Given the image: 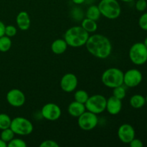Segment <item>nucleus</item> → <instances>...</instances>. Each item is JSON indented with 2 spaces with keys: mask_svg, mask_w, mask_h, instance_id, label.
Wrapping results in <instances>:
<instances>
[{
  "mask_svg": "<svg viewBox=\"0 0 147 147\" xmlns=\"http://www.w3.org/2000/svg\"><path fill=\"white\" fill-rule=\"evenodd\" d=\"M86 46L88 51L97 58L106 59L111 54V42L102 34H96L89 36Z\"/></svg>",
  "mask_w": 147,
  "mask_h": 147,
  "instance_id": "nucleus-1",
  "label": "nucleus"
},
{
  "mask_svg": "<svg viewBox=\"0 0 147 147\" xmlns=\"http://www.w3.org/2000/svg\"><path fill=\"white\" fill-rule=\"evenodd\" d=\"M89 36V33L81 26H75L69 28L65 32L64 40L68 46L72 47H80L86 45Z\"/></svg>",
  "mask_w": 147,
  "mask_h": 147,
  "instance_id": "nucleus-2",
  "label": "nucleus"
},
{
  "mask_svg": "<svg viewBox=\"0 0 147 147\" xmlns=\"http://www.w3.org/2000/svg\"><path fill=\"white\" fill-rule=\"evenodd\" d=\"M102 83L105 86L114 88L123 85V72L117 67H110L103 73Z\"/></svg>",
  "mask_w": 147,
  "mask_h": 147,
  "instance_id": "nucleus-3",
  "label": "nucleus"
},
{
  "mask_svg": "<svg viewBox=\"0 0 147 147\" xmlns=\"http://www.w3.org/2000/svg\"><path fill=\"white\" fill-rule=\"evenodd\" d=\"M98 7L101 15L109 20H115L121 15V8L117 0H100Z\"/></svg>",
  "mask_w": 147,
  "mask_h": 147,
  "instance_id": "nucleus-4",
  "label": "nucleus"
},
{
  "mask_svg": "<svg viewBox=\"0 0 147 147\" xmlns=\"http://www.w3.org/2000/svg\"><path fill=\"white\" fill-rule=\"evenodd\" d=\"M131 61L136 65H142L147 62V47L144 42H136L129 52Z\"/></svg>",
  "mask_w": 147,
  "mask_h": 147,
  "instance_id": "nucleus-5",
  "label": "nucleus"
},
{
  "mask_svg": "<svg viewBox=\"0 0 147 147\" xmlns=\"http://www.w3.org/2000/svg\"><path fill=\"white\" fill-rule=\"evenodd\" d=\"M10 129L15 134L27 136L33 131V124L30 120L24 117H16L11 119Z\"/></svg>",
  "mask_w": 147,
  "mask_h": 147,
  "instance_id": "nucleus-6",
  "label": "nucleus"
},
{
  "mask_svg": "<svg viewBox=\"0 0 147 147\" xmlns=\"http://www.w3.org/2000/svg\"><path fill=\"white\" fill-rule=\"evenodd\" d=\"M106 100L107 99L103 96L100 94L93 95L90 97L85 103L86 110L92 112L95 114H100L106 110Z\"/></svg>",
  "mask_w": 147,
  "mask_h": 147,
  "instance_id": "nucleus-7",
  "label": "nucleus"
},
{
  "mask_svg": "<svg viewBox=\"0 0 147 147\" xmlns=\"http://www.w3.org/2000/svg\"><path fill=\"white\" fill-rule=\"evenodd\" d=\"M98 123L97 115L90 111H85L78 119V126L82 130L91 131L96 127Z\"/></svg>",
  "mask_w": 147,
  "mask_h": 147,
  "instance_id": "nucleus-8",
  "label": "nucleus"
},
{
  "mask_svg": "<svg viewBox=\"0 0 147 147\" xmlns=\"http://www.w3.org/2000/svg\"><path fill=\"white\" fill-rule=\"evenodd\" d=\"M142 73L138 69H130L126 73H123V84L127 87H136L142 83Z\"/></svg>",
  "mask_w": 147,
  "mask_h": 147,
  "instance_id": "nucleus-9",
  "label": "nucleus"
},
{
  "mask_svg": "<svg viewBox=\"0 0 147 147\" xmlns=\"http://www.w3.org/2000/svg\"><path fill=\"white\" fill-rule=\"evenodd\" d=\"M41 114L44 119L50 121H55L60 119L62 111L60 106L53 103L44 105L41 109Z\"/></svg>",
  "mask_w": 147,
  "mask_h": 147,
  "instance_id": "nucleus-10",
  "label": "nucleus"
},
{
  "mask_svg": "<svg viewBox=\"0 0 147 147\" xmlns=\"http://www.w3.org/2000/svg\"><path fill=\"white\" fill-rule=\"evenodd\" d=\"M25 100L26 98L24 93L20 89H11L7 94V102L13 107H21L24 104Z\"/></svg>",
  "mask_w": 147,
  "mask_h": 147,
  "instance_id": "nucleus-11",
  "label": "nucleus"
},
{
  "mask_svg": "<svg viewBox=\"0 0 147 147\" xmlns=\"http://www.w3.org/2000/svg\"><path fill=\"white\" fill-rule=\"evenodd\" d=\"M78 83L77 77L73 73H66L63 76L60 80V87L63 91L66 93H71L76 89Z\"/></svg>",
  "mask_w": 147,
  "mask_h": 147,
  "instance_id": "nucleus-12",
  "label": "nucleus"
},
{
  "mask_svg": "<svg viewBox=\"0 0 147 147\" xmlns=\"http://www.w3.org/2000/svg\"><path fill=\"white\" fill-rule=\"evenodd\" d=\"M136 132L133 126L129 123H123L118 129V136L121 142L129 144L135 138Z\"/></svg>",
  "mask_w": 147,
  "mask_h": 147,
  "instance_id": "nucleus-13",
  "label": "nucleus"
},
{
  "mask_svg": "<svg viewBox=\"0 0 147 147\" xmlns=\"http://www.w3.org/2000/svg\"><path fill=\"white\" fill-rule=\"evenodd\" d=\"M122 109L121 100L114 97L113 96H111L106 100V110L111 115H117L121 112Z\"/></svg>",
  "mask_w": 147,
  "mask_h": 147,
  "instance_id": "nucleus-14",
  "label": "nucleus"
},
{
  "mask_svg": "<svg viewBox=\"0 0 147 147\" xmlns=\"http://www.w3.org/2000/svg\"><path fill=\"white\" fill-rule=\"evenodd\" d=\"M16 22L20 30L22 31L28 30L31 24V20L28 13L25 11H20L16 17Z\"/></svg>",
  "mask_w": 147,
  "mask_h": 147,
  "instance_id": "nucleus-15",
  "label": "nucleus"
},
{
  "mask_svg": "<svg viewBox=\"0 0 147 147\" xmlns=\"http://www.w3.org/2000/svg\"><path fill=\"white\" fill-rule=\"evenodd\" d=\"M86 106L85 104L81 103H79L78 101H73L72 103H70L68 108H67V111L70 116L73 117L78 118L81 114H83L85 111H86Z\"/></svg>",
  "mask_w": 147,
  "mask_h": 147,
  "instance_id": "nucleus-16",
  "label": "nucleus"
},
{
  "mask_svg": "<svg viewBox=\"0 0 147 147\" xmlns=\"http://www.w3.org/2000/svg\"><path fill=\"white\" fill-rule=\"evenodd\" d=\"M67 46L68 45L65 40H63V39H57L52 43L51 50L55 54L61 55L66 51Z\"/></svg>",
  "mask_w": 147,
  "mask_h": 147,
  "instance_id": "nucleus-17",
  "label": "nucleus"
},
{
  "mask_svg": "<svg viewBox=\"0 0 147 147\" xmlns=\"http://www.w3.org/2000/svg\"><path fill=\"white\" fill-rule=\"evenodd\" d=\"M129 103L131 106L134 109H142L146 104V98L141 94H135L131 97Z\"/></svg>",
  "mask_w": 147,
  "mask_h": 147,
  "instance_id": "nucleus-18",
  "label": "nucleus"
},
{
  "mask_svg": "<svg viewBox=\"0 0 147 147\" xmlns=\"http://www.w3.org/2000/svg\"><path fill=\"white\" fill-rule=\"evenodd\" d=\"M81 27L88 33L95 32L98 28L96 21L90 20V19L87 18V17H86V18L82 20Z\"/></svg>",
  "mask_w": 147,
  "mask_h": 147,
  "instance_id": "nucleus-19",
  "label": "nucleus"
},
{
  "mask_svg": "<svg viewBox=\"0 0 147 147\" xmlns=\"http://www.w3.org/2000/svg\"><path fill=\"white\" fill-rule=\"evenodd\" d=\"M86 15L87 18L95 20V21H97L100 18L101 14H100V11L99 10V8L98 6L91 5L88 8L86 13Z\"/></svg>",
  "mask_w": 147,
  "mask_h": 147,
  "instance_id": "nucleus-20",
  "label": "nucleus"
},
{
  "mask_svg": "<svg viewBox=\"0 0 147 147\" xmlns=\"http://www.w3.org/2000/svg\"><path fill=\"white\" fill-rule=\"evenodd\" d=\"M11 47V40L10 37L4 35L0 37V52L6 53L9 51Z\"/></svg>",
  "mask_w": 147,
  "mask_h": 147,
  "instance_id": "nucleus-21",
  "label": "nucleus"
},
{
  "mask_svg": "<svg viewBox=\"0 0 147 147\" xmlns=\"http://www.w3.org/2000/svg\"><path fill=\"white\" fill-rule=\"evenodd\" d=\"M89 98V95L86 90H78L74 94V98L76 101L85 104Z\"/></svg>",
  "mask_w": 147,
  "mask_h": 147,
  "instance_id": "nucleus-22",
  "label": "nucleus"
},
{
  "mask_svg": "<svg viewBox=\"0 0 147 147\" xmlns=\"http://www.w3.org/2000/svg\"><path fill=\"white\" fill-rule=\"evenodd\" d=\"M11 119L9 116L5 113H0V129H4L10 128Z\"/></svg>",
  "mask_w": 147,
  "mask_h": 147,
  "instance_id": "nucleus-23",
  "label": "nucleus"
},
{
  "mask_svg": "<svg viewBox=\"0 0 147 147\" xmlns=\"http://www.w3.org/2000/svg\"><path fill=\"white\" fill-rule=\"evenodd\" d=\"M14 134H15L14 133V131H13L10 128H8V129L2 130L1 135H0V139H2L4 142L8 143V142H9L11 139H14Z\"/></svg>",
  "mask_w": 147,
  "mask_h": 147,
  "instance_id": "nucleus-24",
  "label": "nucleus"
},
{
  "mask_svg": "<svg viewBox=\"0 0 147 147\" xmlns=\"http://www.w3.org/2000/svg\"><path fill=\"white\" fill-rule=\"evenodd\" d=\"M113 89V96L114 97L120 99V100L124 98L126 95V91L125 88L123 86V85L117 86V87L114 88Z\"/></svg>",
  "mask_w": 147,
  "mask_h": 147,
  "instance_id": "nucleus-25",
  "label": "nucleus"
},
{
  "mask_svg": "<svg viewBox=\"0 0 147 147\" xmlns=\"http://www.w3.org/2000/svg\"><path fill=\"white\" fill-rule=\"evenodd\" d=\"M70 15H71L72 18L74 19L76 21H79V20H83V11L79 7H75L71 10L70 12Z\"/></svg>",
  "mask_w": 147,
  "mask_h": 147,
  "instance_id": "nucleus-26",
  "label": "nucleus"
},
{
  "mask_svg": "<svg viewBox=\"0 0 147 147\" xmlns=\"http://www.w3.org/2000/svg\"><path fill=\"white\" fill-rule=\"evenodd\" d=\"M7 146L9 147H26L27 144L24 140L21 139H12L9 142L7 143Z\"/></svg>",
  "mask_w": 147,
  "mask_h": 147,
  "instance_id": "nucleus-27",
  "label": "nucleus"
},
{
  "mask_svg": "<svg viewBox=\"0 0 147 147\" xmlns=\"http://www.w3.org/2000/svg\"><path fill=\"white\" fill-rule=\"evenodd\" d=\"M17 34V28L14 25H7L5 27L4 35L9 37H12Z\"/></svg>",
  "mask_w": 147,
  "mask_h": 147,
  "instance_id": "nucleus-28",
  "label": "nucleus"
},
{
  "mask_svg": "<svg viewBox=\"0 0 147 147\" xmlns=\"http://www.w3.org/2000/svg\"><path fill=\"white\" fill-rule=\"evenodd\" d=\"M139 26L142 30L147 31V12L144 13L139 20Z\"/></svg>",
  "mask_w": 147,
  "mask_h": 147,
  "instance_id": "nucleus-29",
  "label": "nucleus"
},
{
  "mask_svg": "<svg viewBox=\"0 0 147 147\" xmlns=\"http://www.w3.org/2000/svg\"><path fill=\"white\" fill-rule=\"evenodd\" d=\"M136 9L139 11H144L147 8L146 0H138L136 3Z\"/></svg>",
  "mask_w": 147,
  "mask_h": 147,
  "instance_id": "nucleus-30",
  "label": "nucleus"
},
{
  "mask_svg": "<svg viewBox=\"0 0 147 147\" xmlns=\"http://www.w3.org/2000/svg\"><path fill=\"white\" fill-rule=\"evenodd\" d=\"M40 147H59V144L53 140H45L40 144Z\"/></svg>",
  "mask_w": 147,
  "mask_h": 147,
  "instance_id": "nucleus-31",
  "label": "nucleus"
},
{
  "mask_svg": "<svg viewBox=\"0 0 147 147\" xmlns=\"http://www.w3.org/2000/svg\"><path fill=\"white\" fill-rule=\"evenodd\" d=\"M129 144L130 145L131 147H142L144 146L142 141L139 139H136V138H134Z\"/></svg>",
  "mask_w": 147,
  "mask_h": 147,
  "instance_id": "nucleus-32",
  "label": "nucleus"
},
{
  "mask_svg": "<svg viewBox=\"0 0 147 147\" xmlns=\"http://www.w3.org/2000/svg\"><path fill=\"white\" fill-rule=\"evenodd\" d=\"M5 27L4 23L0 21V37L4 35V32H5Z\"/></svg>",
  "mask_w": 147,
  "mask_h": 147,
  "instance_id": "nucleus-33",
  "label": "nucleus"
},
{
  "mask_svg": "<svg viewBox=\"0 0 147 147\" xmlns=\"http://www.w3.org/2000/svg\"><path fill=\"white\" fill-rule=\"evenodd\" d=\"M72 1H73L74 4H78V5H80V4H83V3L86 1V0H72Z\"/></svg>",
  "mask_w": 147,
  "mask_h": 147,
  "instance_id": "nucleus-34",
  "label": "nucleus"
},
{
  "mask_svg": "<svg viewBox=\"0 0 147 147\" xmlns=\"http://www.w3.org/2000/svg\"><path fill=\"white\" fill-rule=\"evenodd\" d=\"M7 142H4L1 139H0V147H7Z\"/></svg>",
  "mask_w": 147,
  "mask_h": 147,
  "instance_id": "nucleus-35",
  "label": "nucleus"
},
{
  "mask_svg": "<svg viewBox=\"0 0 147 147\" xmlns=\"http://www.w3.org/2000/svg\"><path fill=\"white\" fill-rule=\"evenodd\" d=\"M121 1H123V2H126V3H129V2H131L133 1L134 0H121Z\"/></svg>",
  "mask_w": 147,
  "mask_h": 147,
  "instance_id": "nucleus-36",
  "label": "nucleus"
},
{
  "mask_svg": "<svg viewBox=\"0 0 147 147\" xmlns=\"http://www.w3.org/2000/svg\"><path fill=\"white\" fill-rule=\"evenodd\" d=\"M144 44L145 46H146V47H147V37H146V38H145L144 41Z\"/></svg>",
  "mask_w": 147,
  "mask_h": 147,
  "instance_id": "nucleus-37",
  "label": "nucleus"
},
{
  "mask_svg": "<svg viewBox=\"0 0 147 147\" xmlns=\"http://www.w3.org/2000/svg\"><path fill=\"white\" fill-rule=\"evenodd\" d=\"M145 98H146V103L147 104V95H146V97H145Z\"/></svg>",
  "mask_w": 147,
  "mask_h": 147,
  "instance_id": "nucleus-38",
  "label": "nucleus"
},
{
  "mask_svg": "<svg viewBox=\"0 0 147 147\" xmlns=\"http://www.w3.org/2000/svg\"><path fill=\"white\" fill-rule=\"evenodd\" d=\"M146 1H147V0H146Z\"/></svg>",
  "mask_w": 147,
  "mask_h": 147,
  "instance_id": "nucleus-39",
  "label": "nucleus"
}]
</instances>
